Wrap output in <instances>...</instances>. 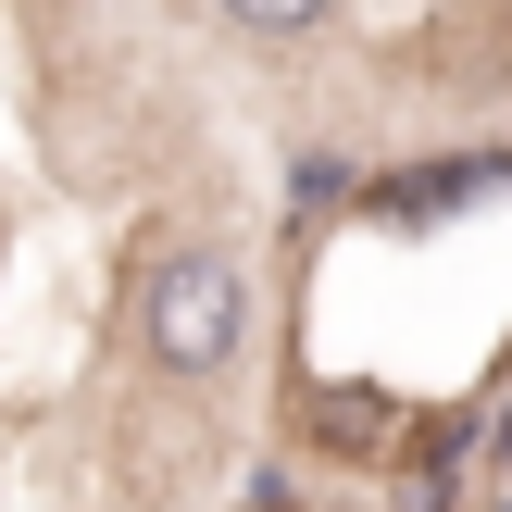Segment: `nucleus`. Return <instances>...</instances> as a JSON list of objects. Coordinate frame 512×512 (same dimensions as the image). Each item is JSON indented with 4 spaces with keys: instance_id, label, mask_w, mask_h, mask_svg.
<instances>
[{
    "instance_id": "1",
    "label": "nucleus",
    "mask_w": 512,
    "mask_h": 512,
    "mask_svg": "<svg viewBox=\"0 0 512 512\" xmlns=\"http://www.w3.org/2000/svg\"><path fill=\"white\" fill-rule=\"evenodd\" d=\"M238 338H250V275H238V250H213V238L163 250L150 288H138V350L200 388V375L238 363Z\"/></svg>"
},
{
    "instance_id": "2",
    "label": "nucleus",
    "mask_w": 512,
    "mask_h": 512,
    "mask_svg": "<svg viewBox=\"0 0 512 512\" xmlns=\"http://www.w3.org/2000/svg\"><path fill=\"white\" fill-rule=\"evenodd\" d=\"M325 13L338 0H225V25H250V38H313Z\"/></svg>"
}]
</instances>
